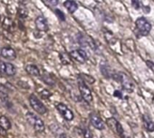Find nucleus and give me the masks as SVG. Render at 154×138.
Returning a JSON list of instances; mask_svg holds the SVG:
<instances>
[{
    "instance_id": "1",
    "label": "nucleus",
    "mask_w": 154,
    "mask_h": 138,
    "mask_svg": "<svg viewBox=\"0 0 154 138\" xmlns=\"http://www.w3.org/2000/svg\"><path fill=\"white\" fill-rule=\"evenodd\" d=\"M112 78L117 81L118 82H120L122 84V87L123 90H125L128 92H132L135 89V84L133 83V81H131V79L125 73L123 72H118V73H114Z\"/></svg>"
},
{
    "instance_id": "2",
    "label": "nucleus",
    "mask_w": 154,
    "mask_h": 138,
    "mask_svg": "<svg viewBox=\"0 0 154 138\" xmlns=\"http://www.w3.org/2000/svg\"><path fill=\"white\" fill-rule=\"evenodd\" d=\"M26 118L27 120V122L29 123V125L37 132V133H42L45 131V123L44 121L35 114L32 113V112H27L26 114Z\"/></svg>"
},
{
    "instance_id": "3",
    "label": "nucleus",
    "mask_w": 154,
    "mask_h": 138,
    "mask_svg": "<svg viewBox=\"0 0 154 138\" xmlns=\"http://www.w3.org/2000/svg\"><path fill=\"white\" fill-rule=\"evenodd\" d=\"M136 30L139 33L140 36H146L149 34L151 30V25L149 22L144 18V17H140L136 20Z\"/></svg>"
},
{
    "instance_id": "4",
    "label": "nucleus",
    "mask_w": 154,
    "mask_h": 138,
    "mask_svg": "<svg viewBox=\"0 0 154 138\" xmlns=\"http://www.w3.org/2000/svg\"><path fill=\"white\" fill-rule=\"evenodd\" d=\"M78 88H79V91L81 93V96H82L83 99L87 103H91L93 101L92 92H91L90 89L88 88V86L85 84V82L80 78L78 80Z\"/></svg>"
},
{
    "instance_id": "5",
    "label": "nucleus",
    "mask_w": 154,
    "mask_h": 138,
    "mask_svg": "<svg viewBox=\"0 0 154 138\" xmlns=\"http://www.w3.org/2000/svg\"><path fill=\"white\" fill-rule=\"evenodd\" d=\"M29 103L31 105V107H33V109L35 111H36L38 114H41V115H45L47 113V108L41 102V100L35 97L34 94H32L30 97H29Z\"/></svg>"
},
{
    "instance_id": "6",
    "label": "nucleus",
    "mask_w": 154,
    "mask_h": 138,
    "mask_svg": "<svg viewBox=\"0 0 154 138\" xmlns=\"http://www.w3.org/2000/svg\"><path fill=\"white\" fill-rule=\"evenodd\" d=\"M56 109L60 113V115L63 116V118L66 121H72L74 118V115L72 111L64 104L63 103H57L56 104Z\"/></svg>"
},
{
    "instance_id": "7",
    "label": "nucleus",
    "mask_w": 154,
    "mask_h": 138,
    "mask_svg": "<svg viewBox=\"0 0 154 138\" xmlns=\"http://www.w3.org/2000/svg\"><path fill=\"white\" fill-rule=\"evenodd\" d=\"M17 73L16 66L10 62L0 61V74L6 76H14Z\"/></svg>"
},
{
    "instance_id": "8",
    "label": "nucleus",
    "mask_w": 154,
    "mask_h": 138,
    "mask_svg": "<svg viewBox=\"0 0 154 138\" xmlns=\"http://www.w3.org/2000/svg\"><path fill=\"white\" fill-rule=\"evenodd\" d=\"M70 56L72 60L79 63H85V60H87V53L82 49L72 51L70 52Z\"/></svg>"
},
{
    "instance_id": "9",
    "label": "nucleus",
    "mask_w": 154,
    "mask_h": 138,
    "mask_svg": "<svg viewBox=\"0 0 154 138\" xmlns=\"http://www.w3.org/2000/svg\"><path fill=\"white\" fill-rule=\"evenodd\" d=\"M89 119H90V122L92 124V125L98 129V130H103L105 128V124L104 122L103 121V119L95 113H92L90 114L89 116Z\"/></svg>"
},
{
    "instance_id": "10",
    "label": "nucleus",
    "mask_w": 154,
    "mask_h": 138,
    "mask_svg": "<svg viewBox=\"0 0 154 138\" xmlns=\"http://www.w3.org/2000/svg\"><path fill=\"white\" fill-rule=\"evenodd\" d=\"M0 55H1L3 58H5L7 60H15L17 58L16 51L11 47H4V48H2L1 51H0Z\"/></svg>"
},
{
    "instance_id": "11",
    "label": "nucleus",
    "mask_w": 154,
    "mask_h": 138,
    "mask_svg": "<svg viewBox=\"0 0 154 138\" xmlns=\"http://www.w3.org/2000/svg\"><path fill=\"white\" fill-rule=\"evenodd\" d=\"M35 26H36V29L40 32H47L48 31V22L47 20L44 17V16H38L36 17L35 21Z\"/></svg>"
},
{
    "instance_id": "12",
    "label": "nucleus",
    "mask_w": 154,
    "mask_h": 138,
    "mask_svg": "<svg viewBox=\"0 0 154 138\" xmlns=\"http://www.w3.org/2000/svg\"><path fill=\"white\" fill-rule=\"evenodd\" d=\"M100 70L102 74L105 77V78H112L113 76V72L111 70V67L106 63V62H102L101 66H100Z\"/></svg>"
},
{
    "instance_id": "13",
    "label": "nucleus",
    "mask_w": 154,
    "mask_h": 138,
    "mask_svg": "<svg viewBox=\"0 0 154 138\" xmlns=\"http://www.w3.org/2000/svg\"><path fill=\"white\" fill-rule=\"evenodd\" d=\"M63 7L68 10L69 13L73 14L77 9H78V4L73 0H66L63 3Z\"/></svg>"
},
{
    "instance_id": "14",
    "label": "nucleus",
    "mask_w": 154,
    "mask_h": 138,
    "mask_svg": "<svg viewBox=\"0 0 154 138\" xmlns=\"http://www.w3.org/2000/svg\"><path fill=\"white\" fill-rule=\"evenodd\" d=\"M26 71L29 75H31L33 77H39L40 76V71H39V69L36 65H34V64L26 65Z\"/></svg>"
},
{
    "instance_id": "15",
    "label": "nucleus",
    "mask_w": 154,
    "mask_h": 138,
    "mask_svg": "<svg viewBox=\"0 0 154 138\" xmlns=\"http://www.w3.org/2000/svg\"><path fill=\"white\" fill-rule=\"evenodd\" d=\"M3 28L8 31V32H13L14 31V27H15V23L14 21L10 18V17H6L3 21L2 24Z\"/></svg>"
},
{
    "instance_id": "16",
    "label": "nucleus",
    "mask_w": 154,
    "mask_h": 138,
    "mask_svg": "<svg viewBox=\"0 0 154 138\" xmlns=\"http://www.w3.org/2000/svg\"><path fill=\"white\" fill-rule=\"evenodd\" d=\"M143 122H144V126L147 131H149V132L154 131V123L151 121V119L148 116H146V115L143 116Z\"/></svg>"
},
{
    "instance_id": "17",
    "label": "nucleus",
    "mask_w": 154,
    "mask_h": 138,
    "mask_svg": "<svg viewBox=\"0 0 154 138\" xmlns=\"http://www.w3.org/2000/svg\"><path fill=\"white\" fill-rule=\"evenodd\" d=\"M0 126L5 128L6 130H9L11 128V123L7 116H0Z\"/></svg>"
},
{
    "instance_id": "18",
    "label": "nucleus",
    "mask_w": 154,
    "mask_h": 138,
    "mask_svg": "<svg viewBox=\"0 0 154 138\" xmlns=\"http://www.w3.org/2000/svg\"><path fill=\"white\" fill-rule=\"evenodd\" d=\"M59 57H60V60H61V62L63 64V65H69L71 63V56L70 54H67V53H64V52H62L59 54Z\"/></svg>"
},
{
    "instance_id": "19",
    "label": "nucleus",
    "mask_w": 154,
    "mask_h": 138,
    "mask_svg": "<svg viewBox=\"0 0 154 138\" xmlns=\"http://www.w3.org/2000/svg\"><path fill=\"white\" fill-rule=\"evenodd\" d=\"M118 120L117 119H115L114 117H110V118H108L107 119V121H106V123H107V125L115 133L116 132V127H117V124H118Z\"/></svg>"
},
{
    "instance_id": "20",
    "label": "nucleus",
    "mask_w": 154,
    "mask_h": 138,
    "mask_svg": "<svg viewBox=\"0 0 154 138\" xmlns=\"http://www.w3.org/2000/svg\"><path fill=\"white\" fill-rule=\"evenodd\" d=\"M17 15H18V16H19L20 19H26L27 17V16H28L27 9L24 6H21L17 9Z\"/></svg>"
},
{
    "instance_id": "21",
    "label": "nucleus",
    "mask_w": 154,
    "mask_h": 138,
    "mask_svg": "<svg viewBox=\"0 0 154 138\" xmlns=\"http://www.w3.org/2000/svg\"><path fill=\"white\" fill-rule=\"evenodd\" d=\"M42 80L44 81V82H45V84H47V85H49V86H54V84H55L54 80V79L52 78V76L49 75V74H44V75L42 76Z\"/></svg>"
},
{
    "instance_id": "22",
    "label": "nucleus",
    "mask_w": 154,
    "mask_h": 138,
    "mask_svg": "<svg viewBox=\"0 0 154 138\" xmlns=\"http://www.w3.org/2000/svg\"><path fill=\"white\" fill-rule=\"evenodd\" d=\"M79 78L82 79L85 82H88L89 84H93L95 81V80H94V77H92L90 75H86V74H80L79 75Z\"/></svg>"
},
{
    "instance_id": "23",
    "label": "nucleus",
    "mask_w": 154,
    "mask_h": 138,
    "mask_svg": "<svg viewBox=\"0 0 154 138\" xmlns=\"http://www.w3.org/2000/svg\"><path fill=\"white\" fill-rule=\"evenodd\" d=\"M104 36H105V39L107 40V42L109 43H114L115 41H116L115 38H114V36H113V34H112L111 31H106L104 33Z\"/></svg>"
},
{
    "instance_id": "24",
    "label": "nucleus",
    "mask_w": 154,
    "mask_h": 138,
    "mask_svg": "<svg viewBox=\"0 0 154 138\" xmlns=\"http://www.w3.org/2000/svg\"><path fill=\"white\" fill-rule=\"evenodd\" d=\"M54 13H55V15L58 16V18L61 21H65V16H64V14L60 9H55L54 10Z\"/></svg>"
},
{
    "instance_id": "25",
    "label": "nucleus",
    "mask_w": 154,
    "mask_h": 138,
    "mask_svg": "<svg viewBox=\"0 0 154 138\" xmlns=\"http://www.w3.org/2000/svg\"><path fill=\"white\" fill-rule=\"evenodd\" d=\"M83 134L85 138H93V134L92 132L88 129V128H85L83 130Z\"/></svg>"
},
{
    "instance_id": "26",
    "label": "nucleus",
    "mask_w": 154,
    "mask_h": 138,
    "mask_svg": "<svg viewBox=\"0 0 154 138\" xmlns=\"http://www.w3.org/2000/svg\"><path fill=\"white\" fill-rule=\"evenodd\" d=\"M40 95L43 98H49L51 97V93L46 90H43L42 91H40Z\"/></svg>"
},
{
    "instance_id": "27",
    "label": "nucleus",
    "mask_w": 154,
    "mask_h": 138,
    "mask_svg": "<svg viewBox=\"0 0 154 138\" xmlns=\"http://www.w3.org/2000/svg\"><path fill=\"white\" fill-rule=\"evenodd\" d=\"M131 5L135 9H139L140 7V0H131Z\"/></svg>"
},
{
    "instance_id": "28",
    "label": "nucleus",
    "mask_w": 154,
    "mask_h": 138,
    "mask_svg": "<svg viewBox=\"0 0 154 138\" xmlns=\"http://www.w3.org/2000/svg\"><path fill=\"white\" fill-rule=\"evenodd\" d=\"M45 1L50 5V6H52V7H55V6H57L58 5V0H45Z\"/></svg>"
},
{
    "instance_id": "29",
    "label": "nucleus",
    "mask_w": 154,
    "mask_h": 138,
    "mask_svg": "<svg viewBox=\"0 0 154 138\" xmlns=\"http://www.w3.org/2000/svg\"><path fill=\"white\" fill-rule=\"evenodd\" d=\"M114 97L116 98H122V93L120 91V90H115L114 93H113Z\"/></svg>"
},
{
    "instance_id": "30",
    "label": "nucleus",
    "mask_w": 154,
    "mask_h": 138,
    "mask_svg": "<svg viewBox=\"0 0 154 138\" xmlns=\"http://www.w3.org/2000/svg\"><path fill=\"white\" fill-rule=\"evenodd\" d=\"M146 64L149 66V68H150L152 71H154V62L150 61V60H147L146 61Z\"/></svg>"
},
{
    "instance_id": "31",
    "label": "nucleus",
    "mask_w": 154,
    "mask_h": 138,
    "mask_svg": "<svg viewBox=\"0 0 154 138\" xmlns=\"http://www.w3.org/2000/svg\"><path fill=\"white\" fill-rule=\"evenodd\" d=\"M7 131H8V130H6L5 128H3V127L0 126V135L6 136V135H7Z\"/></svg>"
},
{
    "instance_id": "32",
    "label": "nucleus",
    "mask_w": 154,
    "mask_h": 138,
    "mask_svg": "<svg viewBox=\"0 0 154 138\" xmlns=\"http://www.w3.org/2000/svg\"><path fill=\"white\" fill-rule=\"evenodd\" d=\"M19 1H20L22 4H26V2L27 1V0H19Z\"/></svg>"
},
{
    "instance_id": "33",
    "label": "nucleus",
    "mask_w": 154,
    "mask_h": 138,
    "mask_svg": "<svg viewBox=\"0 0 154 138\" xmlns=\"http://www.w3.org/2000/svg\"><path fill=\"white\" fill-rule=\"evenodd\" d=\"M122 138H131V136H128V135H126V134H124V136H123Z\"/></svg>"
},
{
    "instance_id": "34",
    "label": "nucleus",
    "mask_w": 154,
    "mask_h": 138,
    "mask_svg": "<svg viewBox=\"0 0 154 138\" xmlns=\"http://www.w3.org/2000/svg\"><path fill=\"white\" fill-rule=\"evenodd\" d=\"M0 20H1V16H0Z\"/></svg>"
}]
</instances>
